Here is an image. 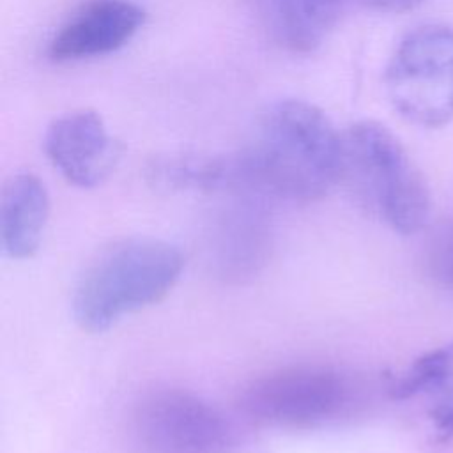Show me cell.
<instances>
[{
	"instance_id": "obj_1",
	"label": "cell",
	"mask_w": 453,
	"mask_h": 453,
	"mask_svg": "<svg viewBox=\"0 0 453 453\" xmlns=\"http://www.w3.org/2000/svg\"><path fill=\"white\" fill-rule=\"evenodd\" d=\"M235 188L288 202H313L343 177V136L303 99L278 101L260 115L250 143L234 156Z\"/></svg>"
},
{
	"instance_id": "obj_2",
	"label": "cell",
	"mask_w": 453,
	"mask_h": 453,
	"mask_svg": "<svg viewBox=\"0 0 453 453\" xmlns=\"http://www.w3.org/2000/svg\"><path fill=\"white\" fill-rule=\"evenodd\" d=\"M184 267L177 246L154 237H131L101 251L73 294V317L88 333H103L122 317L165 299Z\"/></svg>"
},
{
	"instance_id": "obj_3",
	"label": "cell",
	"mask_w": 453,
	"mask_h": 453,
	"mask_svg": "<svg viewBox=\"0 0 453 453\" xmlns=\"http://www.w3.org/2000/svg\"><path fill=\"white\" fill-rule=\"evenodd\" d=\"M343 177L395 232L409 235L426 225L430 214L426 182L386 126L361 120L347 129Z\"/></svg>"
},
{
	"instance_id": "obj_4",
	"label": "cell",
	"mask_w": 453,
	"mask_h": 453,
	"mask_svg": "<svg viewBox=\"0 0 453 453\" xmlns=\"http://www.w3.org/2000/svg\"><path fill=\"white\" fill-rule=\"evenodd\" d=\"M384 83L405 120L423 127L453 120V28L423 25L409 32L391 55Z\"/></svg>"
},
{
	"instance_id": "obj_5",
	"label": "cell",
	"mask_w": 453,
	"mask_h": 453,
	"mask_svg": "<svg viewBox=\"0 0 453 453\" xmlns=\"http://www.w3.org/2000/svg\"><path fill=\"white\" fill-rule=\"evenodd\" d=\"M354 402L350 379L329 366H288L255 379L241 395L242 411L280 428H315L343 416Z\"/></svg>"
},
{
	"instance_id": "obj_6",
	"label": "cell",
	"mask_w": 453,
	"mask_h": 453,
	"mask_svg": "<svg viewBox=\"0 0 453 453\" xmlns=\"http://www.w3.org/2000/svg\"><path fill=\"white\" fill-rule=\"evenodd\" d=\"M133 426L147 453H225L232 441L225 416L182 389L147 395L134 411Z\"/></svg>"
},
{
	"instance_id": "obj_7",
	"label": "cell",
	"mask_w": 453,
	"mask_h": 453,
	"mask_svg": "<svg viewBox=\"0 0 453 453\" xmlns=\"http://www.w3.org/2000/svg\"><path fill=\"white\" fill-rule=\"evenodd\" d=\"M44 152L69 184L88 189L111 175L122 147L97 111L80 108L57 117L48 126Z\"/></svg>"
},
{
	"instance_id": "obj_8",
	"label": "cell",
	"mask_w": 453,
	"mask_h": 453,
	"mask_svg": "<svg viewBox=\"0 0 453 453\" xmlns=\"http://www.w3.org/2000/svg\"><path fill=\"white\" fill-rule=\"evenodd\" d=\"M143 23L145 11L131 0H87L55 32L48 55L58 64L110 55L126 46Z\"/></svg>"
},
{
	"instance_id": "obj_9",
	"label": "cell",
	"mask_w": 453,
	"mask_h": 453,
	"mask_svg": "<svg viewBox=\"0 0 453 453\" xmlns=\"http://www.w3.org/2000/svg\"><path fill=\"white\" fill-rule=\"evenodd\" d=\"M345 0H250L264 34L290 53L315 51L333 32Z\"/></svg>"
},
{
	"instance_id": "obj_10",
	"label": "cell",
	"mask_w": 453,
	"mask_h": 453,
	"mask_svg": "<svg viewBox=\"0 0 453 453\" xmlns=\"http://www.w3.org/2000/svg\"><path fill=\"white\" fill-rule=\"evenodd\" d=\"M50 218V195L44 182L28 172L12 175L0 200L2 250L9 258H30L41 246Z\"/></svg>"
},
{
	"instance_id": "obj_11",
	"label": "cell",
	"mask_w": 453,
	"mask_h": 453,
	"mask_svg": "<svg viewBox=\"0 0 453 453\" xmlns=\"http://www.w3.org/2000/svg\"><path fill=\"white\" fill-rule=\"evenodd\" d=\"M453 370V342L418 357L412 366L389 388L395 400H407L418 393L439 388Z\"/></svg>"
},
{
	"instance_id": "obj_12",
	"label": "cell",
	"mask_w": 453,
	"mask_h": 453,
	"mask_svg": "<svg viewBox=\"0 0 453 453\" xmlns=\"http://www.w3.org/2000/svg\"><path fill=\"white\" fill-rule=\"evenodd\" d=\"M430 418L441 435V441H449L453 437V393L430 411Z\"/></svg>"
},
{
	"instance_id": "obj_13",
	"label": "cell",
	"mask_w": 453,
	"mask_h": 453,
	"mask_svg": "<svg viewBox=\"0 0 453 453\" xmlns=\"http://www.w3.org/2000/svg\"><path fill=\"white\" fill-rule=\"evenodd\" d=\"M357 2L379 12H405L418 7L425 0H357Z\"/></svg>"
},
{
	"instance_id": "obj_14",
	"label": "cell",
	"mask_w": 453,
	"mask_h": 453,
	"mask_svg": "<svg viewBox=\"0 0 453 453\" xmlns=\"http://www.w3.org/2000/svg\"><path fill=\"white\" fill-rule=\"evenodd\" d=\"M441 269H442V274H444L446 281L453 287V230H451V235L448 237L446 246H444Z\"/></svg>"
}]
</instances>
